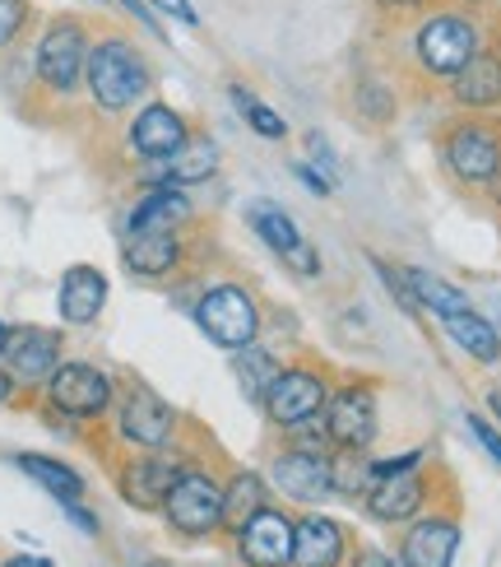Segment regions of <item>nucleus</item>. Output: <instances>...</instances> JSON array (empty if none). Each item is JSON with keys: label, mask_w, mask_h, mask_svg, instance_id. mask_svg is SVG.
Listing matches in <instances>:
<instances>
[{"label": "nucleus", "mask_w": 501, "mask_h": 567, "mask_svg": "<svg viewBox=\"0 0 501 567\" xmlns=\"http://www.w3.org/2000/svg\"><path fill=\"white\" fill-rule=\"evenodd\" d=\"M149 89H154V65L122 29L93 33L84 65V93L93 99V107L103 116H126L149 99Z\"/></svg>", "instance_id": "nucleus-1"}, {"label": "nucleus", "mask_w": 501, "mask_h": 567, "mask_svg": "<svg viewBox=\"0 0 501 567\" xmlns=\"http://www.w3.org/2000/svg\"><path fill=\"white\" fill-rule=\"evenodd\" d=\"M93 47V23L75 10H56L42 19L33 38V89L52 103H70L84 93V65Z\"/></svg>", "instance_id": "nucleus-2"}, {"label": "nucleus", "mask_w": 501, "mask_h": 567, "mask_svg": "<svg viewBox=\"0 0 501 567\" xmlns=\"http://www.w3.org/2000/svg\"><path fill=\"white\" fill-rule=\"evenodd\" d=\"M177 452H181V446H177ZM223 475H228V470H209V461L181 452L177 484H173V493H167V503H163V522H167V530H173L177 539H186V545H200V539L223 530Z\"/></svg>", "instance_id": "nucleus-3"}, {"label": "nucleus", "mask_w": 501, "mask_h": 567, "mask_svg": "<svg viewBox=\"0 0 501 567\" xmlns=\"http://www.w3.org/2000/svg\"><path fill=\"white\" fill-rule=\"evenodd\" d=\"M409 47H414V61L422 65V75L450 84L469 65V56L483 47V23L469 10H422L409 29Z\"/></svg>", "instance_id": "nucleus-4"}, {"label": "nucleus", "mask_w": 501, "mask_h": 567, "mask_svg": "<svg viewBox=\"0 0 501 567\" xmlns=\"http://www.w3.org/2000/svg\"><path fill=\"white\" fill-rule=\"evenodd\" d=\"M190 317H196L200 336L209 344H219L228 353L255 344L260 330H265V312H260L255 289H247V284H237V279L205 284L200 298L190 302Z\"/></svg>", "instance_id": "nucleus-5"}, {"label": "nucleus", "mask_w": 501, "mask_h": 567, "mask_svg": "<svg viewBox=\"0 0 501 567\" xmlns=\"http://www.w3.org/2000/svg\"><path fill=\"white\" fill-rule=\"evenodd\" d=\"M112 423H116V437L126 446H135V452H167L181 433V414L167 405L149 382H139V377L116 382Z\"/></svg>", "instance_id": "nucleus-6"}, {"label": "nucleus", "mask_w": 501, "mask_h": 567, "mask_svg": "<svg viewBox=\"0 0 501 567\" xmlns=\"http://www.w3.org/2000/svg\"><path fill=\"white\" fill-rule=\"evenodd\" d=\"M112 395L116 382L98 368V363H84V359H61V368L46 377L42 386V405L56 410L70 423H103L112 419Z\"/></svg>", "instance_id": "nucleus-7"}, {"label": "nucleus", "mask_w": 501, "mask_h": 567, "mask_svg": "<svg viewBox=\"0 0 501 567\" xmlns=\"http://www.w3.org/2000/svg\"><path fill=\"white\" fill-rule=\"evenodd\" d=\"M330 391H334L330 368L316 363L312 353H302V359H293V363L279 368L274 386H270V395H265V405H260V410H265L270 429L279 433V429H293V423L321 414L325 400H330Z\"/></svg>", "instance_id": "nucleus-8"}, {"label": "nucleus", "mask_w": 501, "mask_h": 567, "mask_svg": "<svg viewBox=\"0 0 501 567\" xmlns=\"http://www.w3.org/2000/svg\"><path fill=\"white\" fill-rule=\"evenodd\" d=\"M441 158L465 186H488V177L501 163V122H492L483 112L450 122L441 131Z\"/></svg>", "instance_id": "nucleus-9"}, {"label": "nucleus", "mask_w": 501, "mask_h": 567, "mask_svg": "<svg viewBox=\"0 0 501 567\" xmlns=\"http://www.w3.org/2000/svg\"><path fill=\"white\" fill-rule=\"evenodd\" d=\"M325 429L334 452H367L380 429V405H376V382L372 377H348L330 391L325 400Z\"/></svg>", "instance_id": "nucleus-10"}, {"label": "nucleus", "mask_w": 501, "mask_h": 567, "mask_svg": "<svg viewBox=\"0 0 501 567\" xmlns=\"http://www.w3.org/2000/svg\"><path fill=\"white\" fill-rule=\"evenodd\" d=\"M177 470H181V452L167 446V452H135L126 461L112 465V480H116V493L122 503L135 507V512H163L167 493L177 484Z\"/></svg>", "instance_id": "nucleus-11"}, {"label": "nucleus", "mask_w": 501, "mask_h": 567, "mask_svg": "<svg viewBox=\"0 0 501 567\" xmlns=\"http://www.w3.org/2000/svg\"><path fill=\"white\" fill-rule=\"evenodd\" d=\"M190 135H196V122H190L186 112H177L173 103H163V99H149V103H139L135 116H131L126 150L139 163H167L173 154L186 150Z\"/></svg>", "instance_id": "nucleus-12"}, {"label": "nucleus", "mask_w": 501, "mask_h": 567, "mask_svg": "<svg viewBox=\"0 0 501 567\" xmlns=\"http://www.w3.org/2000/svg\"><path fill=\"white\" fill-rule=\"evenodd\" d=\"M270 488L283 503L321 507L334 498V461L321 452H293V446H283L270 461Z\"/></svg>", "instance_id": "nucleus-13"}, {"label": "nucleus", "mask_w": 501, "mask_h": 567, "mask_svg": "<svg viewBox=\"0 0 501 567\" xmlns=\"http://www.w3.org/2000/svg\"><path fill=\"white\" fill-rule=\"evenodd\" d=\"M61 353H65V336H61V330L19 326V330H10L6 353H0V368L14 377L19 391H42L46 377L61 368Z\"/></svg>", "instance_id": "nucleus-14"}, {"label": "nucleus", "mask_w": 501, "mask_h": 567, "mask_svg": "<svg viewBox=\"0 0 501 567\" xmlns=\"http://www.w3.org/2000/svg\"><path fill=\"white\" fill-rule=\"evenodd\" d=\"M237 558L247 567H293V512L289 507H260L251 522L232 535Z\"/></svg>", "instance_id": "nucleus-15"}, {"label": "nucleus", "mask_w": 501, "mask_h": 567, "mask_svg": "<svg viewBox=\"0 0 501 567\" xmlns=\"http://www.w3.org/2000/svg\"><path fill=\"white\" fill-rule=\"evenodd\" d=\"M186 261H190L186 233H126V243H122V266L145 284L177 279Z\"/></svg>", "instance_id": "nucleus-16"}, {"label": "nucleus", "mask_w": 501, "mask_h": 567, "mask_svg": "<svg viewBox=\"0 0 501 567\" xmlns=\"http://www.w3.org/2000/svg\"><path fill=\"white\" fill-rule=\"evenodd\" d=\"M460 549V522L456 512H427L414 516V526L404 530V545L399 558L404 567H450Z\"/></svg>", "instance_id": "nucleus-17"}, {"label": "nucleus", "mask_w": 501, "mask_h": 567, "mask_svg": "<svg viewBox=\"0 0 501 567\" xmlns=\"http://www.w3.org/2000/svg\"><path fill=\"white\" fill-rule=\"evenodd\" d=\"M427 488H432V480L422 475V465L404 470V475H390V480H376L367 488V498H363V512L380 526L414 522V516L422 512V503H427Z\"/></svg>", "instance_id": "nucleus-18"}, {"label": "nucleus", "mask_w": 501, "mask_h": 567, "mask_svg": "<svg viewBox=\"0 0 501 567\" xmlns=\"http://www.w3.org/2000/svg\"><path fill=\"white\" fill-rule=\"evenodd\" d=\"M348 530L325 512L293 516V567H344Z\"/></svg>", "instance_id": "nucleus-19"}, {"label": "nucleus", "mask_w": 501, "mask_h": 567, "mask_svg": "<svg viewBox=\"0 0 501 567\" xmlns=\"http://www.w3.org/2000/svg\"><path fill=\"white\" fill-rule=\"evenodd\" d=\"M450 99L465 112H492L501 107V42L483 33V47L469 56V65L450 80Z\"/></svg>", "instance_id": "nucleus-20"}, {"label": "nucleus", "mask_w": 501, "mask_h": 567, "mask_svg": "<svg viewBox=\"0 0 501 567\" xmlns=\"http://www.w3.org/2000/svg\"><path fill=\"white\" fill-rule=\"evenodd\" d=\"M196 224V205L181 186H145L126 215V233H186Z\"/></svg>", "instance_id": "nucleus-21"}, {"label": "nucleus", "mask_w": 501, "mask_h": 567, "mask_svg": "<svg viewBox=\"0 0 501 567\" xmlns=\"http://www.w3.org/2000/svg\"><path fill=\"white\" fill-rule=\"evenodd\" d=\"M219 163H223V154H219V145H213V135H205V131H196L186 140V150L181 154H173L167 163H145V186H200V182H209L213 173H219Z\"/></svg>", "instance_id": "nucleus-22"}, {"label": "nucleus", "mask_w": 501, "mask_h": 567, "mask_svg": "<svg viewBox=\"0 0 501 567\" xmlns=\"http://www.w3.org/2000/svg\"><path fill=\"white\" fill-rule=\"evenodd\" d=\"M107 307V275L98 266H70L56 289V312L65 326H93Z\"/></svg>", "instance_id": "nucleus-23"}, {"label": "nucleus", "mask_w": 501, "mask_h": 567, "mask_svg": "<svg viewBox=\"0 0 501 567\" xmlns=\"http://www.w3.org/2000/svg\"><path fill=\"white\" fill-rule=\"evenodd\" d=\"M270 480L255 470H228L223 475V535H237L260 507H270Z\"/></svg>", "instance_id": "nucleus-24"}, {"label": "nucleus", "mask_w": 501, "mask_h": 567, "mask_svg": "<svg viewBox=\"0 0 501 567\" xmlns=\"http://www.w3.org/2000/svg\"><path fill=\"white\" fill-rule=\"evenodd\" d=\"M348 116L363 126H390L399 116V99H395V84L376 70H357L353 89H348Z\"/></svg>", "instance_id": "nucleus-25"}, {"label": "nucleus", "mask_w": 501, "mask_h": 567, "mask_svg": "<svg viewBox=\"0 0 501 567\" xmlns=\"http://www.w3.org/2000/svg\"><path fill=\"white\" fill-rule=\"evenodd\" d=\"M247 224H251L255 238L279 256V261H289V256L306 243L302 228L293 224V215H289V209H283L279 200H247Z\"/></svg>", "instance_id": "nucleus-26"}, {"label": "nucleus", "mask_w": 501, "mask_h": 567, "mask_svg": "<svg viewBox=\"0 0 501 567\" xmlns=\"http://www.w3.org/2000/svg\"><path fill=\"white\" fill-rule=\"evenodd\" d=\"M279 353H270L265 344H247V349H237L232 353V372H237V391H242L251 405L260 410L265 405V395H270V386H274V377H279Z\"/></svg>", "instance_id": "nucleus-27"}, {"label": "nucleus", "mask_w": 501, "mask_h": 567, "mask_svg": "<svg viewBox=\"0 0 501 567\" xmlns=\"http://www.w3.org/2000/svg\"><path fill=\"white\" fill-rule=\"evenodd\" d=\"M14 465H19L33 484H42L46 493H52L56 503H80V498H84V488H88L75 465L52 461V456H33V452H23V456H14Z\"/></svg>", "instance_id": "nucleus-28"}, {"label": "nucleus", "mask_w": 501, "mask_h": 567, "mask_svg": "<svg viewBox=\"0 0 501 567\" xmlns=\"http://www.w3.org/2000/svg\"><path fill=\"white\" fill-rule=\"evenodd\" d=\"M404 270V284H409V293L418 307H427V312H437L441 321L456 317V312H469V293L456 289V284H446L441 275L432 270H414V266H399Z\"/></svg>", "instance_id": "nucleus-29"}, {"label": "nucleus", "mask_w": 501, "mask_h": 567, "mask_svg": "<svg viewBox=\"0 0 501 567\" xmlns=\"http://www.w3.org/2000/svg\"><path fill=\"white\" fill-rule=\"evenodd\" d=\"M446 336L456 340L473 363H497L501 359V336L492 330V321H483L479 312H456V317H446Z\"/></svg>", "instance_id": "nucleus-30"}, {"label": "nucleus", "mask_w": 501, "mask_h": 567, "mask_svg": "<svg viewBox=\"0 0 501 567\" xmlns=\"http://www.w3.org/2000/svg\"><path fill=\"white\" fill-rule=\"evenodd\" d=\"M228 99H232V107L242 112V122H247L260 140H289V122H283V116H279L270 103H260L247 84H228Z\"/></svg>", "instance_id": "nucleus-31"}, {"label": "nucleus", "mask_w": 501, "mask_h": 567, "mask_svg": "<svg viewBox=\"0 0 501 567\" xmlns=\"http://www.w3.org/2000/svg\"><path fill=\"white\" fill-rule=\"evenodd\" d=\"M334 493L348 503H363L367 488H372V461L367 452H334Z\"/></svg>", "instance_id": "nucleus-32"}, {"label": "nucleus", "mask_w": 501, "mask_h": 567, "mask_svg": "<svg viewBox=\"0 0 501 567\" xmlns=\"http://www.w3.org/2000/svg\"><path fill=\"white\" fill-rule=\"evenodd\" d=\"M33 23H38L33 0H0V56H6L10 47H19Z\"/></svg>", "instance_id": "nucleus-33"}, {"label": "nucleus", "mask_w": 501, "mask_h": 567, "mask_svg": "<svg viewBox=\"0 0 501 567\" xmlns=\"http://www.w3.org/2000/svg\"><path fill=\"white\" fill-rule=\"evenodd\" d=\"M283 433V446L293 452H321V456H334V442H330V429H325V414H312L293 423V429H279Z\"/></svg>", "instance_id": "nucleus-34"}, {"label": "nucleus", "mask_w": 501, "mask_h": 567, "mask_svg": "<svg viewBox=\"0 0 501 567\" xmlns=\"http://www.w3.org/2000/svg\"><path fill=\"white\" fill-rule=\"evenodd\" d=\"M372 266H376V275H380V284H386V289H390V298L404 307V312H409V317H418L422 312V307L414 302V293H409V284H404V270L399 266H390L386 261V256H372Z\"/></svg>", "instance_id": "nucleus-35"}, {"label": "nucleus", "mask_w": 501, "mask_h": 567, "mask_svg": "<svg viewBox=\"0 0 501 567\" xmlns=\"http://www.w3.org/2000/svg\"><path fill=\"white\" fill-rule=\"evenodd\" d=\"M145 6H149L154 14H167V19L186 23V29H200V10L190 6V0H145Z\"/></svg>", "instance_id": "nucleus-36"}, {"label": "nucleus", "mask_w": 501, "mask_h": 567, "mask_svg": "<svg viewBox=\"0 0 501 567\" xmlns=\"http://www.w3.org/2000/svg\"><path fill=\"white\" fill-rule=\"evenodd\" d=\"M372 6H376V14L404 23V19H418L422 10H432V0H372Z\"/></svg>", "instance_id": "nucleus-37"}, {"label": "nucleus", "mask_w": 501, "mask_h": 567, "mask_svg": "<svg viewBox=\"0 0 501 567\" xmlns=\"http://www.w3.org/2000/svg\"><path fill=\"white\" fill-rule=\"evenodd\" d=\"M469 433L479 437V442H483V452H488V456L501 465V433L492 429V423H488L483 414H469Z\"/></svg>", "instance_id": "nucleus-38"}, {"label": "nucleus", "mask_w": 501, "mask_h": 567, "mask_svg": "<svg viewBox=\"0 0 501 567\" xmlns=\"http://www.w3.org/2000/svg\"><path fill=\"white\" fill-rule=\"evenodd\" d=\"M293 173L306 182V192H316V196H334V177H330V173H316L312 163H293Z\"/></svg>", "instance_id": "nucleus-39"}, {"label": "nucleus", "mask_w": 501, "mask_h": 567, "mask_svg": "<svg viewBox=\"0 0 501 567\" xmlns=\"http://www.w3.org/2000/svg\"><path fill=\"white\" fill-rule=\"evenodd\" d=\"M122 6H126V14H135L139 23H145V29H149L158 42H167V38H163V23H158V14L145 6V0H122Z\"/></svg>", "instance_id": "nucleus-40"}, {"label": "nucleus", "mask_w": 501, "mask_h": 567, "mask_svg": "<svg viewBox=\"0 0 501 567\" xmlns=\"http://www.w3.org/2000/svg\"><path fill=\"white\" fill-rule=\"evenodd\" d=\"M61 507H65V516H70V522H75L84 535H98V530H103V526H98V516H93L88 507H80V503H61Z\"/></svg>", "instance_id": "nucleus-41"}, {"label": "nucleus", "mask_w": 501, "mask_h": 567, "mask_svg": "<svg viewBox=\"0 0 501 567\" xmlns=\"http://www.w3.org/2000/svg\"><path fill=\"white\" fill-rule=\"evenodd\" d=\"M344 567H390V558L380 549H372V545H357V554H348Z\"/></svg>", "instance_id": "nucleus-42"}, {"label": "nucleus", "mask_w": 501, "mask_h": 567, "mask_svg": "<svg viewBox=\"0 0 501 567\" xmlns=\"http://www.w3.org/2000/svg\"><path fill=\"white\" fill-rule=\"evenodd\" d=\"M0 567H56L52 558H42V554H14V558H6Z\"/></svg>", "instance_id": "nucleus-43"}, {"label": "nucleus", "mask_w": 501, "mask_h": 567, "mask_svg": "<svg viewBox=\"0 0 501 567\" xmlns=\"http://www.w3.org/2000/svg\"><path fill=\"white\" fill-rule=\"evenodd\" d=\"M14 395H19V382H14V377H10L6 368H0V410H6Z\"/></svg>", "instance_id": "nucleus-44"}, {"label": "nucleus", "mask_w": 501, "mask_h": 567, "mask_svg": "<svg viewBox=\"0 0 501 567\" xmlns=\"http://www.w3.org/2000/svg\"><path fill=\"white\" fill-rule=\"evenodd\" d=\"M488 405H492V410H497V419H501V391H492V395H488Z\"/></svg>", "instance_id": "nucleus-45"}, {"label": "nucleus", "mask_w": 501, "mask_h": 567, "mask_svg": "<svg viewBox=\"0 0 501 567\" xmlns=\"http://www.w3.org/2000/svg\"><path fill=\"white\" fill-rule=\"evenodd\" d=\"M6 340H10V326L0 321V353H6Z\"/></svg>", "instance_id": "nucleus-46"}, {"label": "nucleus", "mask_w": 501, "mask_h": 567, "mask_svg": "<svg viewBox=\"0 0 501 567\" xmlns=\"http://www.w3.org/2000/svg\"><path fill=\"white\" fill-rule=\"evenodd\" d=\"M460 6H483V0H460Z\"/></svg>", "instance_id": "nucleus-47"}, {"label": "nucleus", "mask_w": 501, "mask_h": 567, "mask_svg": "<svg viewBox=\"0 0 501 567\" xmlns=\"http://www.w3.org/2000/svg\"><path fill=\"white\" fill-rule=\"evenodd\" d=\"M139 567H167V563H139Z\"/></svg>", "instance_id": "nucleus-48"}]
</instances>
